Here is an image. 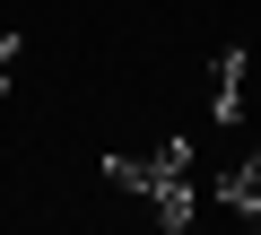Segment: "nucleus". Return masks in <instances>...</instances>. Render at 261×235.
<instances>
[{
	"label": "nucleus",
	"mask_w": 261,
	"mask_h": 235,
	"mask_svg": "<svg viewBox=\"0 0 261 235\" xmlns=\"http://www.w3.org/2000/svg\"><path fill=\"white\" fill-rule=\"evenodd\" d=\"M174 174H192V140H157L148 157H105V183H122V192H157Z\"/></svg>",
	"instance_id": "f257e3e1"
},
{
	"label": "nucleus",
	"mask_w": 261,
	"mask_h": 235,
	"mask_svg": "<svg viewBox=\"0 0 261 235\" xmlns=\"http://www.w3.org/2000/svg\"><path fill=\"white\" fill-rule=\"evenodd\" d=\"M244 70H252V53H244V44H226V53L209 61V122H218V131H235V122H244Z\"/></svg>",
	"instance_id": "f03ea898"
},
{
	"label": "nucleus",
	"mask_w": 261,
	"mask_h": 235,
	"mask_svg": "<svg viewBox=\"0 0 261 235\" xmlns=\"http://www.w3.org/2000/svg\"><path fill=\"white\" fill-rule=\"evenodd\" d=\"M218 200H226L244 226H261V148H252V157H235V166L218 174Z\"/></svg>",
	"instance_id": "7ed1b4c3"
},
{
	"label": "nucleus",
	"mask_w": 261,
	"mask_h": 235,
	"mask_svg": "<svg viewBox=\"0 0 261 235\" xmlns=\"http://www.w3.org/2000/svg\"><path fill=\"white\" fill-rule=\"evenodd\" d=\"M148 209H157V226H166V235H192V174L157 183V192H148Z\"/></svg>",
	"instance_id": "20e7f679"
},
{
	"label": "nucleus",
	"mask_w": 261,
	"mask_h": 235,
	"mask_svg": "<svg viewBox=\"0 0 261 235\" xmlns=\"http://www.w3.org/2000/svg\"><path fill=\"white\" fill-rule=\"evenodd\" d=\"M18 53H27V35H18V27H0V70H9Z\"/></svg>",
	"instance_id": "39448f33"
},
{
	"label": "nucleus",
	"mask_w": 261,
	"mask_h": 235,
	"mask_svg": "<svg viewBox=\"0 0 261 235\" xmlns=\"http://www.w3.org/2000/svg\"><path fill=\"white\" fill-rule=\"evenodd\" d=\"M0 96H9V70H0Z\"/></svg>",
	"instance_id": "423d86ee"
}]
</instances>
